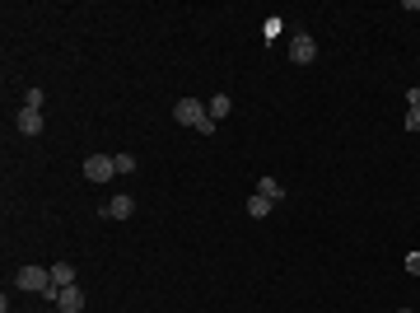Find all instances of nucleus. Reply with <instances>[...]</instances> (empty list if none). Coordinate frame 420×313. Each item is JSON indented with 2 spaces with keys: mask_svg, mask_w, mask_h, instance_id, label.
Wrapping results in <instances>:
<instances>
[{
  "mask_svg": "<svg viewBox=\"0 0 420 313\" xmlns=\"http://www.w3.org/2000/svg\"><path fill=\"white\" fill-rule=\"evenodd\" d=\"M205 108H210V117H215V122H219V117H229L233 98H229V94H215V98H210V103H205Z\"/></svg>",
  "mask_w": 420,
  "mask_h": 313,
  "instance_id": "10",
  "label": "nucleus"
},
{
  "mask_svg": "<svg viewBox=\"0 0 420 313\" xmlns=\"http://www.w3.org/2000/svg\"><path fill=\"white\" fill-rule=\"evenodd\" d=\"M84 178H89V183H108V178H117V159L112 155H89L84 159Z\"/></svg>",
  "mask_w": 420,
  "mask_h": 313,
  "instance_id": "3",
  "label": "nucleus"
},
{
  "mask_svg": "<svg viewBox=\"0 0 420 313\" xmlns=\"http://www.w3.org/2000/svg\"><path fill=\"white\" fill-rule=\"evenodd\" d=\"M290 61L295 66H313L318 61V43H313L309 33H295V38H290Z\"/></svg>",
  "mask_w": 420,
  "mask_h": 313,
  "instance_id": "4",
  "label": "nucleus"
},
{
  "mask_svg": "<svg viewBox=\"0 0 420 313\" xmlns=\"http://www.w3.org/2000/svg\"><path fill=\"white\" fill-rule=\"evenodd\" d=\"M257 192H262V197H271V201H280V197H285V188H280L276 178H262V183H257Z\"/></svg>",
  "mask_w": 420,
  "mask_h": 313,
  "instance_id": "11",
  "label": "nucleus"
},
{
  "mask_svg": "<svg viewBox=\"0 0 420 313\" xmlns=\"http://www.w3.org/2000/svg\"><path fill=\"white\" fill-rule=\"evenodd\" d=\"M15 126L24 131V136H38V131H42V112H33V108H19Z\"/></svg>",
  "mask_w": 420,
  "mask_h": 313,
  "instance_id": "7",
  "label": "nucleus"
},
{
  "mask_svg": "<svg viewBox=\"0 0 420 313\" xmlns=\"http://www.w3.org/2000/svg\"><path fill=\"white\" fill-rule=\"evenodd\" d=\"M173 122H178V126H196L201 136H210V131H215L210 108H205V103H196V98H178V103H173Z\"/></svg>",
  "mask_w": 420,
  "mask_h": 313,
  "instance_id": "1",
  "label": "nucleus"
},
{
  "mask_svg": "<svg viewBox=\"0 0 420 313\" xmlns=\"http://www.w3.org/2000/svg\"><path fill=\"white\" fill-rule=\"evenodd\" d=\"M15 285H19V290H29V295L56 299V285H52V266H19V271H15Z\"/></svg>",
  "mask_w": 420,
  "mask_h": 313,
  "instance_id": "2",
  "label": "nucleus"
},
{
  "mask_svg": "<svg viewBox=\"0 0 420 313\" xmlns=\"http://www.w3.org/2000/svg\"><path fill=\"white\" fill-rule=\"evenodd\" d=\"M406 108H420V89H406Z\"/></svg>",
  "mask_w": 420,
  "mask_h": 313,
  "instance_id": "15",
  "label": "nucleus"
},
{
  "mask_svg": "<svg viewBox=\"0 0 420 313\" xmlns=\"http://www.w3.org/2000/svg\"><path fill=\"white\" fill-rule=\"evenodd\" d=\"M47 313H65V309H47Z\"/></svg>",
  "mask_w": 420,
  "mask_h": 313,
  "instance_id": "17",
  "label": "nucleus"
},
{
  "mask_svg": "<svg viewBox=\"0 0 420 313\" xmlns=\"http://www.w3.org/2000/svg\"><path fill=\"white\" fill-rule=\"evenodd\" d=\"M397 313H416V309H397Z\"/></svg>",
  "mask_w": 420,
  "mask_h": 313,
  "instance_id": "18",
  "label": "nucleus"
},
{
  "mask_svg": "<svg viewBox=\"0 0 420 313\" xmlns=\"http://www.w3.org/2000/svg\"><path fill=\"white\" fill-rule=\"evenodd\" d=\"M271 206H276L271 197H262V192H252V197H248V215H252V220H266V215H271Z\"/></svg>",
  "mask_w": 420,
  "mask_h": 313,
  "instance_id": "9",
  "label": "nucleus"
},
{
  "mask_svg": "<svg viewBox=\"0 0 420 313\" xmlns=\"http://www.w3.org/2000/svg\"><path fill=\"white\" fill-rule=\"evenodd\" d=\"M52 285H56V290L75 285V266H70V262H52Z\"/></svg>",
  "mask_w": 420,
  "mask_h": 313,
  "instance_id": "8",
  "label": "nucleus"
},
{
  "mask_svg": "<svg viewBox=\"0 0 420 313\" xmlns=\"http://www.w3.org/2000/svg\"><path fill=\"white\" fill-rule=\"evenodd\" d=\"M112 159H117V173H136V169H140L136 155H112Z\"/></svg>",
  "mask_w": 420,
  "mask_h": 313,
  "instance_id": "12",
  "label": "nucleus"
},
{
  "mask_svg": "<svg viewBox=\"0 0 420 313\" xmlns=\"http://www.w3.org/2000/svg\"><path fill=\"white\" fill-rule=\"evenodd\" d=\"M406 271H416V276H420V252H411V257H406Z\"/></svg>",
  "mask_w": 420,
  "mask_h": 313,
  "instance_id": "16",
  "label": "nucleus"
},
{
  "mask_svg": "<svg viewBox=\"0 0 420 313\" xmlns=\"http://www.w3.org/2000/svg\"><path fill=\"white\" fill-rule=\"evenodd\" d=\"M402 126H406V131H420V108H406V122Z\"/></svg>",
  "mask_w": 420,
  "mask_h": 313,
  "instance_id": "14",
  "label": "nucleus"
},
{
  "mask_svg": "<svg viewBox=\"0 0 420 313\" xmlns=\"http://www.w3.org/2000/svg\"><path fill=\"white\" fill-rule=\"evenodd\" d=\"M24 108H33V112H42V89H29V94H24Z\"/></svg>",
  "mask_w": 420,
  "mask_h": 313,
  "instance_id": "13",
  "label": "nucleus"
},
{
  "mask_svg": "<svg viewBox=\"0 0 420 313\" xmlns=\"http://www.w3.org/2000/svg\"><path fill=\"white\" fill-rule=\"evenodd\" d=\"M56 309L79 313V309H84V290H79V285H65V290H56Z\"/></svg>",
  "mask_w": 420,
  "mask_h": 313,
  "instance_id": "6",
  "label": "nucleus"
},
{
  "mask_svg": "<svg viewBox=\"0 0 420 313\" xmlns=\"http://www.w3.org/2000/svg\"><path fill=\"white\" fill-rule=\"evenodd\" d=\"M103 215H108V220H131V215H136V197H126V192H122V197H112V201L103 206Z\"/></svg>",
  "mask_w": 420,
  "mask_h": 313,
  "instance_id": "5",
  "label": "nucleus"
}]
</instances>
